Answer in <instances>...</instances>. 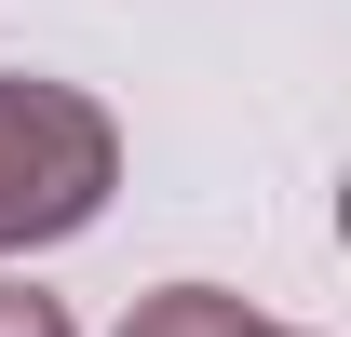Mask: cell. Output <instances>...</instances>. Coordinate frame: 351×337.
I'll use <instances>...</instances> for the list:
<instances>
[{
	"label": "cell",
	"instance_id": "6da1fadb",
	"mask_svg": "<svg viewBox=\"0 0 351 337\" xmlns=\"http://www.w3.org/2000/svg\"><path fill=\"white\" fill-rule=\"evenodd\" d=\"M122 189V122L82 82L0 68V256H41L68 229H95Z\"/></svg>",
	"mask_w": 351,
	"mask_h": 337
},
{
	"label": "cell",
	"instance_id": "3957f363",
	"mask_svg": "<svg viewBox=\"0 0 351 337\" xmlns=\"http://www.w3.org/2000/svg\"><path fill=\"white\" fill-rule=\"evenodd\" d=\"M0 337H82V324H68L41 284H0Z\"/></svg>",
	"mask_w": 351,
	"mask_h": 337
},
{
	"label": "cell",
	"instance_id": "277c9868",
	"mask_svg": "<svg viewBox=\"0 0 351 337\" xmlns=\"http://www.w3.org/2000/svg\"><path fill=\"white\" fill-rule=\"evenodd\" d=\"M257 337H298V324H257Z\"/></svg>",
	"mask_w": 351,
	"mask_h": 337
},
{
	"label": "cell",
	"instance_id": "7a4b0ae2",
	"mask_svg": "<svg viewBox=\"0 0 351 337\" xmlns=\"http://www.w3.org/2000/svg\"><path fill=\"white\" fill-rule=\"evenodd\" d=\"M122 337H257V310H243L230 284H162V297L122 310Z\"/></svg>",
	"mask_w": 351,
	"mask_h": 337
}]
</instances>
